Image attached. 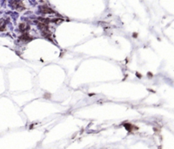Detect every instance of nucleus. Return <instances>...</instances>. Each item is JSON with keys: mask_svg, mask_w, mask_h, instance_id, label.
Instances as JSON below:
<instances>
[{"mask_svg": "<svg viewBox=\"0 0 174 149\" xmlns=\"http://www.w3.org/2000/svg\"><path fill=\"white\" fill-rule=\"evenodd\" d=\"M11 5L14 9L21 11V10H23L25 9V5L23 4L22 1L21 0H12L11 1Z\"/></svg>", "mask_w": 174, "mask_h": 149, "instance_id": "f257e3e1", "label": "nucleus"}, {"mask_svg": "<svg viewBox=\"0 0 174 149\" xmlns=\"http://www.w3.org/2000/svg\"><path fill=\"white\" fill-rule=\"evenodd\" d=\"M40 11L43 14H52L54 13V10H51L48 6H41L40 7Z\"/></svg>", "mask_w": 174, "mask_h": 149, "instance_id": "f03ea898", "label": "nucleus"}, {"mask_svg": "<svg viewBox=\"0 0 174 149\" xmlns=\"http://www.w3.org/2000/svg\"><path fill=\"white\" fill-rule=\"evenodd\" d=\"M4 27H5V24H4V21L2 20L1 21H0V31H2V30H3L4 29Z\"/></svg>", "mask_w": 174, "mask_h": 149, "instance_id": "7ed1b4c3", "label": "nucleus"}]
</instances>
